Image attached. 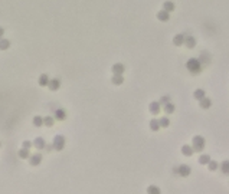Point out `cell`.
I'll return each mask as SVG.
<instances>
[{"label":"cell","mask_w":229,"mask_h":194,"mask_svg":"<svg viewBox=\"0 0 229 194\" xmlns=\"http://www.w3.org/2000/svg\"><path fill=\"white\" fill-rule=\"evenodd\" d=\"M158 102H160V105H166V104H169V102H170V97H167V95H166V97H163Z\"/></svg>","instance_id":"cell-31"},{"label":"cell","mask_w":229,"mask_h":194,"mask_svg":"<svg viewBox=\"0 0 229 194\" xmlns=\"http://www.w3.org/2000/svg\"><path fill=\"white\" fill-rule=\"evenodd\" d=\"M0 147H2V144H0Z\"/></svg>","instance_id":"cell-34"},{"label":"cell","mask_w":229,"mask_h":194,"mask_svg":"<svg viewBox=\"0 0 229 194\" xmlns=\"http://www.w3.org/2000/svg\"><path fill=\"white\" fill-rule=\"evenodd\" d=\"M113 73L114 75H123L124 73V71H125V66L123 64H115V65H113Z\"/></svg>","instance_id":"cell-7"},{"label":"cell","mask_w":229,"mask_h":194,"mask_svg":"<svg viewBox=\"0 0 229 194\" xmlns=\"http://www.w3.org/2000/svg\"><path fill=\"white\" fill-rule=\"evenodd\" d=\"M33 125L35 127H41V125H43V118H42V116H35L33 118Z\"/></svg>","instance_id":"cell-29"},{"label":"cell","mask_w":229,"mask_h":194,"mask_svg":"<svg viewBox=\"0 0 229 194\" xmlns=\"http://www.w3.org/2000/svg\"><path fill=\"white\" fill-rule=\"evenodd\" d=\"M3 35H4V29H3V27H0V39L3 37Z\"/></svg>","instance_id":"cell-33"},{"label":"cell","mask_w":229,"mask_h":194,"mask_svg":"<svg viewBox=\"0 0 229 194\" xmlns=\"http://www.w3.org/2000/svg\"><path fill=\"white\" fill-rule=\"evenodd\" d=\"M177 171H179V174H180L182 177H188V176H190V173H192V168L189 167V165L183 164V165H180V167L177 168Z\"/></svg>","instance_id":"cell-4"},{"label":"cell","mask_w":229,"mask_h":194,"mask_svg":"<svg viewBox=\"0 0 229 194\" xmlns=\"http://www.w3.org/2000/svg\"><path fill=\"white\" fill-rule=\"evenodd\" d=\"M186 68H188V71L192 72V73H199L200 69H202V65H200V60L196 59V58H190L188 60V64H186Z\"/></svg>","instance_id":"cell-1"},{"label":"cell","mask_w":229,"mask_h":194,"mask_svg":"<svg viewBox=\"0 0 229 194\" xmlns=\"http://www.w3.org/2000/svg\"><path fill=\"white\" fill-rule=\"evenodd\" d=\"M65 147V137L64 135H56L53 138V149L56 151H62Z\"/></svg>","instance_id":"cell-3"},{"label":"cell","mask_w":229,"mask_h":194,"mask_svg":"<svg viewBox=\"0 0 229 194\" xmlns=\"http://www.w3.org/2000/svg\"><path fill=\"white\" fill-rule=\"evenodd\" d=\"M157 19L160 20V22H167L170 19V13L169 12H166V10H160L157 13Z\"/></svg>","instance_id":"cell-11"},{"label":"cell","mask_w":229,"mask_h":194,"mask_svg":"<svg viewBox=\"0 0 229 194\" xmlns=\"http://www.w3.org/2000/svg\"><path fill=\"white\" fill-rule=\"evenodd\" d=\"M29 163H30V165H39L42 163V154H33V155H30Z\"/></svg>","instance_id":"cell-6"},{"label":"cell","mask_w":229,"mask_h":194,"mask_svg":"<svg viewBox=\"0 0 229 194\" xmlns=\"http://www.w3.org/2000/svg\"><path fill=\"white\" fill-rule=\"evenodd\" d=\"M193 151H196V153H200V151H203V148H205V138L203 137H200V135H196L195 138H193Z\"/></svg>","instance_id":"cell-2"},{"label":"cell","mask_w":229,"mask_h":194,"mask_svg":"<svg viewBox=\"0 0 229 194\" xmlns=\"http://www.w3.org/2000/svg\"><path fill=\"white\" fill-rule=\"evenodd\" d=\"M210 105H212V101H210V98H203V99H200V108L203 109H207L210 108Z\"/></svg>","instance_id":"cell-15"},{"label":"cell","mask_w":229,"mask_h":194,"mask_svg":"<svg viewBox=\"0 0 229 194\" xmlns=\"http://www.w3.org/2000/svg\"><path fill=\"white\" fill-rule=\"evenodd\" d=\"M158 122H160V127L166 128V127H169L170 125V120L167 118V116H163L162 120H158Z\"/></svg>","instance_id":"cell-27"},{"label":"cell","mask_w":229,"mask_h":194,"mask_svg":"<svg viewBox=\"0 0 229 194\" xmlns=\"http://www.w3.org/2000/svg\"><path fill=\"white\" fill-rule=\"evenodd\" d=\"M193 97H195L197 101H200V99H203L206 95H205V91L203 89H196L195 92H193Z\"/></svg>","instance_id":"cell-20"},{"label":"cell","mask_w":229,"mask_h":194,"mask_svg":"<svg viewBox=\"0 0 229 194\" xmlns=\"http://www.w3.org/2000/svg\"><path fill=\"white\" fill-rule=\"evenodd\" d=\"M163 10H166V12H173L174 10V3L173 2H164L163 3Z\"/></svg>","instance_id":"cell-18"},{"label":"cell","mask_w":229,"mask_h":194,"mask_svg":"<svg viewBox=\"0 0 229 194\" xmlns=\"http://www.w3.org/2000/svg\"><path fill=\"white\" fill-rule=\"evenodd\" d=\"M49 76L46 73H42L41 76H39V85L41 86H48V83H49Z\"/></svg>","instance_id":"cell-14"},{"label":"cell","mask_w":229,"mask_h":194,"mask_svg":"<svg viewBox=\"0 0 229 194\" xmlns=\"http://www.w3.org/2000/svg\"><path fill=\"white\" fill-rule=\"evenodd\" d=\"M184 35L183 33H179V35H176V36L173 37V43H174V45L176 46H182L184 43Z\"/></svg>","instance_id":"cell-12"},{"label":"cell","mask_w":229,"mask_h":194,"mask_svg":"<svg viewBox=\"0 0 229 194\" xmlns=\"http://www.w3.org/2000/svg\"><path fill=\"white\" fill-rule=\"evenodd\" d=\"M17 155H19L20 158H23V160H26V158H29L30 155H32V154L29 153V149H26V148H22L19 151V154H17Z\"/></svg>","instance_id":"cell-22"},{"label":"cell","mask_w":229,"mask_h":194,"mask_svg":"<svg viewBox=\"0 0 229 194\" xmlns=\"http://www.w3.org/2000/svg\"><path fill=\"white\" fill-rule=\"evenodd\" d=\"M160 108H162L160 102H151V104L149 105V109H150V112L154 114V115H157L158 112H160Z\"/></svg>","instance_id":"cell-9"},{"label":"cell","mask_w":229,"mask_h":194,"mask_svg":"<svg viewBox=\"0 0 229 194\" xmlns=\"http://www.w3.org/2000/svg\"><path fill=\"white\" fill-rule=\"evenodd\" d=\"M53 118L58 120V121H64L65 118H66V112H65V109H62V108L55 109V116H53Z\"/></svg>","instance_id":"cell-8"},{"label":"cell","mask_w":229,"mask_h":194,"mask_svg":"<svg viewBox=\"0 0 229 194\" xmlns=\"http://www.w3.org/2000/svg\"><path fill=\"white\" fill-rule=\"evenodd\" d=\"M210 161V155H207V154H202L199 157V163L200 164H207Z\"/></svg>","instance_id":"cell-26"},{"label":"cell","mask_w":229,"mask_h":194,"mask_svg":"<svg viewBox=\"0 0 229 194\" xmlns=\"http://www.w3.org/2000/svg\"><path fill=\"white\" fill-rule=\"evenodd\" d=\"M221 170H222V173L223 174H226V176H229V160H226V161H223L221 164Z\"/></svg>","instance_id":"cell-23"},{"label":"cell","mask_w":229,"mask_h":194,"mask_svg":"<svg viewBox=\"0 0 229 194\" xmlns=\"http://www.w3.org/2000/svg\"><path fill=\"white\" fill-rule=\"evenodd\" d=\"M182 153H183L184 155L190 157V155H193V148H192L190 145H183L182 147Z\"/></svg>","instance_id":"cell-21"},{"label":"cell","mask_w":229,"mask_h":194,"mask_svg":"<svg viewBox=\"0 0 229 194\" xmlns=\"http://www.w3.org/2000/svg\"><path fill=\"white\" fill-rule=\"evenodd\" d=\"M164 111L167 112V114H173V112H174V105L170 104V102L169 104H166L164 105Z\"/></svg>","instance_id":"cell-30"},{"label":"cell","mask_w":229,"mask_h":194,"mask_svg":"<svg viewBox=\"0 0 229 194\" xmlns=\"http://www.w3.org/2000/svg\"><path fill=\"white\" fill-rule=\"evenodd\" d=\"M33 145V142H29V141H23V148H26V149H29L30 147Z\"/></svg>","instance_id":"cell-32"},{"label":"cell","mask_w":229,"mask_h":194,"mask_svg":"<svg viewBox=\"0 0 229 194\" xmlns=\"http://www.w3.org/2000/svg\"><path fill=\"white\" fill-rule=\"evenodd\" d=\"M207 167H209V170H210V171H215V170H218L219 164H218V163H216V161H212V160H210L209 163H207Z\"/></svg>","instance_id":"cell-28"},{"label":"cell","mask_w":229,"mask_h":194,"mask_svg":"<svg viewBox=\"0 0 229 194\" xmlns=\"http://www.w3.org/2000/svg\"><path fill=\"white\" fill-rule=\"evenodd\" d=\"M33 145L36 147L38 149H43L45 148V140L42 138V137H38V138H35V141H33Z\"/></svg>","instance_id":"cell-13"},{"label":"cell","mask_w":229,"mask_h":194,"mask_svg":"<svg viewBox=\"0 0 229 194\" xmlns=\"http://www.w3.org/2000/svg\"><path fill=\"white\" fill-rule=\"evenodd\" d=\"M111 82L114 85H121V83L124 82V78H123V75H114L113 78H111Z\"/></svg>","instance_id":"cell-17"},{"label":"cell","mask_w":229,"mask_h":194,"mask_svg":"<svg viewBox=\"0 0 229 194\" xmlns=\"http://www.w3.org/2000/svg\"><path fill=\"white\" fill-rule=\"evenodd\" d=\"M48 88L51 91H58L61 88V82H59V79L58 78H53V79H51L49 81V83H48Z\"/></svg>","instance_id":"cell-5"},{"label":"cell","mask_w":229,"mask_h":194,"mask_svg":"<svg viewBox=\"0 0 229 194\" xmlns=\"http://www.w3.org/2000/svg\"><path fill=\"white\" fill-rule=\"evenodd\" d=\"M184 45L188 46L189 49H193L196 46V39L193 36H186L184 37Z\"/></svg>","instance_id":"cell-10"},{"label":"cell","mask_w":229,"mask_h":194,"mask_svg":"<svg viewBox=\"0 0 229 194\" xmlns=\"http://www.w3.org/2000/svg\"><path fill=\"white\" fill-rule=\"evenodd\" d=\"M150 128L153 131L160 130V122H158V120H150Z\"/></svg>","instance_id":"cell-25"},{"label":"cell","mask_w":229,"mask_h":194,"mask_svg":"<svg viewBox=\"0 0 229 194\" xmlns=\"http://www.w3.org/2000/svg\"><path fill=\"white\" fill-rule=\"evenodd\" d=\"M147 194H162V190H160L157 186H149Z\"/></svg>","instance_id":"cell-19"},{"label":"cell","mask_w":229,"mask_h":194,"mask_svg":"<svg viewBox=\"0 0 229 194\" xmlns=\"http://www.w3.org/2000/svg\"><path fill=\"white\" fill-rule=\"evenodd\" d=\"M43 124H45L46 127H52L53 124H55V118L53 116H45L43 118Z\"/></svg>","instance_id":"cell-24"},{"label":"cell","mask_w":229,"mask_h":194,"mask_svg":"<svg viewBox=\"0 0 229 194\" xmlns=\"http://www.w3.org/2000/svg\"><path fill=\"white\" fill-rule=\"evenodd\" d=\"M9 48H10V40L2 37V39H0V50H6V49H9Z\"/></svg>","instance_id":"cell-16"}]
</instances>
